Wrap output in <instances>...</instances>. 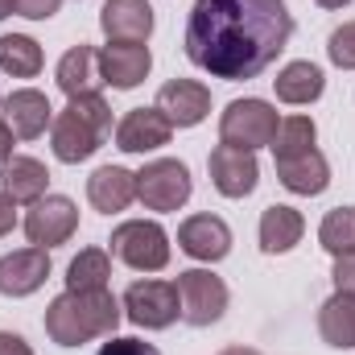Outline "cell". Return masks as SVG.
Returning a JSON list of instances; mask_svg holds the SVG:
<instances>
[{
    "label": "cell",
    "instance_id": "obj_11",
    "mask_svg": "<svg viewBox=\"0 0 355 355\" xmlns=\"http://www.w3.org/2000/svg\"><path fill=\"white\" fill-rule=\"evenodd\" d=\"M99 71L103 83L116 91H132L145 83V75L153 71V54L145 42H107L99 50Z\"/></svg>",
    "mask_w": 355,
    "mask_h": 355
},
{
    "label": "cell",
    "instance_id": "obj_4",
    "mask_svg": "<svg viewBox=\"0 0 355 355\" xmlns=\"http://www.w3.org/2000/svg\"><path fill=\"white\" fill-rule=\"evenodd\" d=\"M281 116L268 99H232L227 112L219 116V145H236V149H265L277 141Z\"/></svg>",
    "mask_w": 355,
    "mask_h": 355
},
{
    "label": "cell",
    "instance_id": "obj_17",
    "mask_svg": "<svg viewBox=\"0 0 355 355\" xmlns=\"http://www.w3.org/2000/svg\"><path fill=\"white\" fill-rule=\"evenodd\" d=\"M0 116L8 120V128H12L21 141H37V137L54 124L50 99L33 87H21V91H12V95H4V99H0Z\"/></svg>",
    "mask_w": 355,
    "mask_h": 355
},
{
    "label": "cell",
    "instance_id": "obj_18",
    "mask_svg": "<svg viewBox=\"0 0 355 355\" xmlns=\"http://www.w3.org/2000/svg\"><path fill=\"white\" fill-rule=\"evenodd\" d=\"M272 162H277V178H281V186L289 194L314 198V194H322L331 186V166L314 145L302 149V153H289V157H272Z\"/></svg>",
    "mask_w": 355,
    "mask_h": 355
},
{
    "label": "cell",
    "instance_id": "obj_1",
    "mask_svg": "<svg viewBox=\"0 0 355 355\" xmlns=\"http://www.w3.org/2000/svg\"><path fill=\"white\" fill-rule=\"evenodd\" d=\"M293 37L285 0H194L186 17V58L223 83L257 79Z\"/></svg>",
    "mask_w": 355,
    "mask_h": 355
},
{
    "label": "cell",
    "instance_id": "obj_24",
    "mask_svg": "<svg viewBox=\"0 0 355 355\" xmlns=\"http://www.w3.org/2000/svg\"><path fill=\"white\" fill-rule=\"evenodd\" d=\"M318 335L322 343L339 347V352H352L355 347V293H339L322 302L318 310Z\"/></svg>",
    "mask_w": 355,
    "mask_h": 355
},
{
    "label": "cell",
    "instance_id": "obj_10",
    "mask_svg": "<svg viewBox=\"0 0 355 355\" xmlns=\"http://www.w3.org/2000/svg\"><path fill=\"white\" fill-rule=\"evenodd\" d=\"M207 174H211V186L223 198H248L261 182V166H257V153H248V149L215 145L211 157H207Z\"/></svg>",
    "mask_w": 355,
    "mask_h": 355
},
{
    "label": "cell",
    "instance_id": "obj_16",
    "mask_svg": "<svg viewBox=\"0 0 355 355\" xmlns=\"http://www.w3.org/2000/svg\"><path fill=\"white\" fill-rule=\"evenodd\" d=\"M99 29L107 42H149L153 33V4L149 0H103Z\"/></svg>",
    "mask_w": 355,
    "mask_h": 355
},
{
    "label": "cell",
    "instance_id": "obj_22",
    "mask_svg": "<svg viewBox=\"0 0 355 355\" xmlns=\"http://www.w3.org/2000/svg\"><path fill=\"white\" fill-rule=\"evenodd\" d=\"M302 236H306V219H302L297 207L272 202L265 215H261V252H268V257H281V252L297 248Z\"/></svg>",
    "mask_w": 355,
    "mask_h": 355
},
{
    "label": "cell",
    "instance_id": "obj_38",
    "mask_svg": "<svg viewBox=\"0 0 355 355\" xmlns=\"http://www.w3.org/2000/svg\"><path fill=\"white\" fill-rule=\"evenodd\" d=\"M8 12H17V0H0V21H4Z\"/></svg>",
    "mask_w": 355,
    "mask_h": 355
},
{
    "label": "cell",
    "instance_id": "obj_26",
    "mask_svg": "<svg viewBox=\"0 0 355 355\" xmlns=\"http://www.w3.org/2000/svg\"><path fill=\"white\" fill-rule=\"evenodd\" d=\"M112 257L103 248H83L67 268V289H107Z\"/></svg>",
    "mask_w": 355,
    "mask_h": 355
},
{
    "label": "cell",
    "instance_id": "obj_8",
    "mask_svg": "<svg viewBox=\"0 0 355 355\" xmlns=\"http://www.w3.org/2000/svg\"><path fill=\"white\" fill-rule=\"evenodd\" d=\"M190 194H194V178L178 157H157L137 174V198L149 211H178L190 202Z\"/></svg>",
    "mask_w": 355,
    "mask_h": 355
},
{
    "label": "cell",
    "instance_id": "obj_13",
    "mask_svg": "<svg viewBox=\"0 0 355 355\" xmlns=\"http://www.w3.org/2000/svg\"><path fill=\"white\" fill-rule=\"evenodd\" d=\"M174 128H194L211 116V91L198 79H170L166 87L157 91V103H153Z\"/></svg>",
    "mask_w": 355,
    "mask_h": 355
},
{
    "label": "cell",
    "instance_id": "obj_29",
    "mask_svg": "<svg viewBox=\"0 0 355 355\" xmlns=\"http://www.w3.org/2000/svg\"><path fill=\"white\" fill-rule=\"evenodd\" d=\"M327 54H331V62H335L339 71H355V21H343V25L331 33Z\"/></svg>",
    "mask_w": 355,
    "mask_h": 355
},
{
    "label": "cell",
    "instance_id": "obj_34",
    "mask_svg": "<svg viewBox=\"0 0 355 355\" xmlns=\"http://www.w3.org/2000/svg\"><path fill=\"white\" fill-rule=\"evenodd\" d=\"M0 355H33V347H29L21 335H12V331H0Z\"/></svg>",
    "mask_w": 355,
    "mask_h": 355
},
{
    "label": "cell",
    "instance_id": "obj_31",
    "mask_svg": "<svg viewBox=\"0 0 355 355\" xmlns=\"http://www.w3.org/2000/svg\"><path fill=\"white\" fill-rule=\"evenodd\" d=\"M335 289L339 293H355V252H343V257H335Z\"/></svg>",
    "mask_w": 355,
    "mask_h": 355
},
{
    "label": "cell",
    "instance_id": "obj_19",
    "mask_svg": "<svg viewBox=\"0 0 355 355\" xmlns=\"http://www.w3.org/2000/svg\"><path fill=\"white\" fill-rule=\"evenodd\" d=\"M58 87L67 91V99H79V95H99L103 87V71H99V50L95 46H71L62 58H58V71H54Z\"/></svg>",
    "mask_w": 355,
    "mask_h": 355
},
{
    "label": "cell",
    "instance_id": "obj_21",
    "mask_svg": "<svg viewBox=\"0 0 355 355\" xmlns=\"http://www.w3.org/2000/svg\"><path fill=\"white\" fill-rule=\"evenodd\" d=\"M46 186H50V170L37 162V157H25V153H12L4 166H0V190L21 207V202H37L46 198Z\"/></svg>",
    "mask_w": 355,
    "mask_h": 355
},
{
    "label": "cell",
    "instance_id": "obj_3",
    "mask_svg": "<svg viewBox=\"0 0 355 355\" xmlns=\"http://www.w3.org/2000/svg\"><path fill=\"white\" fill-rule=\"evenodd\" d=\"M107 132H112V107H107V99L103 95H79V99H71L54 116V124H50V149H54V157L62 166H79V162H87V157H95L103 149Z\"/></svg>",
    "mask_w": 355,
    "mask_h": 355
},
{
    "label": "cell",
    "instance_id": "obj_30",
    "mask_svg": "<svg viewBox=\"0 0 355 355\" xmlns=\"http://www.w3.org/2000/svg\"><path fill=\"white\" fill-rule=\"evenodd\" d=\"M95 355H162V352L153 343H145V339H116V335H107V343Z\"/></svg>",
    "mask_w": 355,
    "mask_h": 355
},
{
    "label": "cell",
    "instance_id": "obj_6",
    "mask_svg": "<svg viewBox=\"0 0 355 355\" xmlns=\"http://www.w3.org/2000/svg\"><path fill=\"white\" fill-rule=\"evenodd\" d=\"M124 318L141 331H166L182 318V297H178L174 281H157V277H145V281H132L124 289Z\"/></svg>",
    "mask_w": 355,
    "mask_h": 355
},
{
    "label": "cell",
    "instance_id": "obj_15",
    "mask_svg": "<svg viewBox=\"0 0 355 355\" xmlns=\"http://www.w3.org/2000/svg\"><path fill=\"white\" fill-rule=\"evenodd\" d=\"M50 277V252L46 248H17L0 257V293L4 297H29L46 285Z\"/></svg>",
    "mask_w": 355,
    "mask_h": 355
},
{
    "label": "cell",
    "instance_id": "obj_36",
    "mask_svg": "<svg viewBox=\"0 0 355 355\" xmlns=\"http://www.w3.org/2000/svg\"><path fill=\"white\" fill-rule=\"evenodd\" d=\"M219 355H261V352H252V347H223Z\"/></svg>",
    "mask_w": 355,
    "mask_h": 355
},
{
    "label": "cell",
    "instance_id": "obj_7",
    "mask_svg": "<svg viewBox=\"0 0 355 355\" xmlns=\"http://www.w3.org/2000/svg\"><path fill=\"white\" fill-rule=\"evenodd\" d=\"M178 297H182V322L190 327H215L223 314H227V285L223 277H215L211 268H186L178 272Z\"/></svg>",
    "mask_w": 355,
    "mask_h": 355
},
{
    "label": "cell",
    "instance_id": "obj_35",
    "mask_svg": "<svg viewBox=\"0 0 355 355\" xmlns=\"http://www.w3.org/2000/svg\"><path fill=\"white\" fill-rule=\"evenodd\" d=\"M12 137H17V132H12V128H8V120L0 116V166L12 157Z\"/></svg>",
    "mask_w": 355,
    "mask_h": 355
},
{
    "label": "cell",
    "instance_id": "obj_32",
    "mask_svg": "<svg viewBox=\"0 0 355 355\" xmlns=\"http://www.w3.org/2000/svg\"><path fill=\"white\" fill-rule=\"evenodd\" d=\"M58 8H62V0H17V12L29 21H50Z\"/></svg>",
    "mask_w": 355,
    "mask_h": 355
},
{
    "label": "cell",
    "instance_id": "obj_28",
    "mask_svg": "<svg viewBox=\"0 0 355 355\" xmlns=\"http://www.w3.org/2000/svg\"><path fill=\"white\" fill-rule=\"evenodd\" d=\"M314 141H318V128H314L310 116H285L281 128H277V141H272L268 149H272V157H289V153L310 149Z\"/></svg>",
    "mask_w": 355,
    "mask_h": 355
},
{
    "label": "cell",
    "instance_id": "obj_33",
    "mask_svg": "<svg viewBox=\"0 0 355 355\" xmlns=\"http://www.w3.org/2000/svg\"><path fill=\"white\" fill-rule=\"evenodd\" d=\"M12 227H17V202H12V198L0 190V240H4Z\"/></svg>",
    "mask_w": 355,
    "mask_h": 355
},
{
    "label": "cell",
    "instance_id": "obj_25",
    "mask_svg": "<svg viewBox=\"0 0 355 355\" xmlns=\"http://www.w3.org/2000/svg\"><path fill=\"white\" fill-rule=\"evenodd\" d=\"M42 67H46V54H42V46H37L33 37H25V33L0 37V71H4V75H12V79H33Z\"/></svg>",
    "mask_w": 355,
    "mask_h": 355
},
{
    "label": "cell",
    "instance_id": "obj_37",
    "mask_svg": "<svg viewBox=\"0 0 355 355\" xmlns=\"http://www.w3.org/2000/svg\"><path fill=\"white\" fill-rule=\"evenodd\" d=\"M318 8H343V4H352V0H314Z\"/></svg>",
    "mask_w": 355,
    "mask_h": 355
},
{
    "label": "cell",
    "instance_id": "obj_12",
    "mask_svg": "<svg viewBox=\"0 0 355 355\" xmlns=\"http://www.w3.org/2000/svg\"><path fill=\"white\" fill-rule=\"evenodd\" d=\"M178 248L190 257V261H207V265H215V261H223L227 252H232V227L219 219V215H190V219H182V227H178Z\"/></svg>",
    "mask_w": 355,
    "mask_h": 355
},
{
    "label": "cell",
    "instance_id": "obj_9",
    "mask_svg": "<svg viewBox=\"0 0 355 355\" xmlns=\"http://www.w3.org/2000/svg\"><path fill=\"white\" fill-rule=\"evenodd\" d=\"M75 232H79V207L67 194H46L25 215V236H29L33 248H46L50 252V248L67 244Z\"/></svg>",
    "mask_w": 355,
    "mask_h": 355
},
{
    "label": "cell",
    "instance_id": "obj_27",
    "mask_svg": "<svg viewBox=\"0 0 355 355\" xmlns=\"http://www.w3.org/2000/svg\"><path fill=\"white\" fill-rule=\"evenodd\" d=\"M318 244H322L331 257L355 252V207H335V211H327V219L318 223Z\"/></svg>",
    "mask_w": 355,
    "mask_h": 355
},
{
    "label": "cell",
    "instance_id": "obj_20",
    "mask_svg": "<svg viewBox=\"0 0 355 355\" xmlns=\"http://www.w3.org/2000/svg\"><path fill=\"white\" fill-rule=\"evenodd\" d=\"M87 198L95 211L116 215V211H124V207L137 202V174L124 170V166H99L87 178Z\"/></svg>",
    "mask_w": 355,
    "mask_h": 355
},
{
    "label": "cell",
    "instance_id": "obj_23",
    "mask_svg": "<svg viewBox=\"0 0 355 355\" xmlns=\"http://www.w3.org/2000/svg\"><path fill=\"white\" fill-rule=\"evenodd\" d=\"M272 87H277V99H281V103L306 107V103H314V99L327 91V75H322V67H314V62H289V67L277 71Z\"/></svg>",
    "mask_w": 355,
    "mask_h": 355
},
{
    "label": "cell",
    "instance_id": "obj_14",
    "mask_svg": "<svg viewBox=\"0 0 355 355\" xmlns=\"http://www.w3.org/2000/svg\"><path fill=\"white\" fill-rule=\"evenodd\" d=\"M170 137H174V124L157 107H132L116 124V149L120 153H153V149L170 145Z\"/></svg>",
    "mask_w": 355,
    "mask_h": 355
},
{
    "label": "cell",
    "instance_id": "obj_2",
    "mask_svg": "<svg viewBox=\"0 0 355 355\" xmlns=\"http://www.w3.org/2000/svg\"><path fill=\"white\" fill-rule=\"evenodd\" d=\"M124 306L107 289H67L46 306V335L58 347H83L91 339H107L120 327Z\"/></svg>",
    "mask_w": 355,
    "mask_h": 355
},
{
    "label": "cell",
    "instance_id": "obj_5",
    "mask_svg": "<svg viewBox=\"0 0 355 355\" xmlns=\"http://www.w3.org/2000/svg\"><path fill=\"white\" fill-rule=\"evenodd\" d=\"M112 257L137 272H162L170 265V236L153 219H128L112 232Z\"/></svg>",
    "mask_w": 355,
    "mask_h": 355
}]
</instances>
